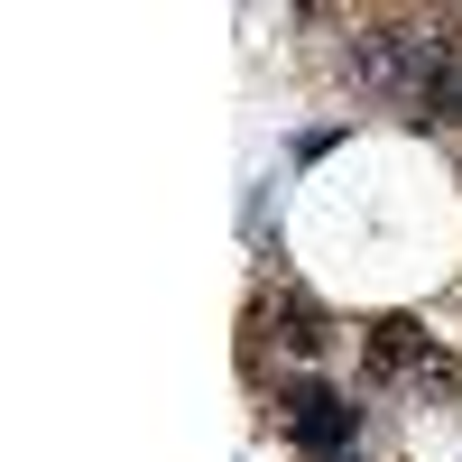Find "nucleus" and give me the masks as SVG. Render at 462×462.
Here are the masks:
<instances>
[{"label":"nucleus","instance_id":"nucleus-3","mask_svg":"<svg viewBox=\"0 0 462 462\" xmlns=\"http://www.w3.org/2000/svg\"><path fill=\"white\" fill-rule=\"evenodd\" d=\"M426 361H435V342H426L416 315H379V324L361 333V379H370V389H398V379L416 389V370H426Z\"/></svg>","mask_w":462,"mask_h":462},{"label":"nucleus","instance_id":"nucleus-1","mask_svg":"<svg viewBox=\"0 0 462 462\" xmlns=\"http://www.w3.org/2000/svg\"><path fill=\"white\" fill-rule=\"evenodd\" d=\"M352 84L416 111L444 74L462 65V10H389V19H352Z\"/></svg>","mask_w":462,"mask_h":462},{"label":"nucleus","instance_id":"nucleus-4","mask_svg":"<svg viewBox=\"0 0 462 462\" xmlns=\"http://www.w3.org/2000/svg\"><path fill=\"white\" fill-rule=\"evenodd\" d=\"M268 324H278V352H287V361H305V370L333 352V315H324L305 287H287V278H278V296H268Z\"/></svg>","mask_w":462,"mask_h":462},{"label":"nucleus","instance_id":"nucleus-2","mask_svg":"<svg viewBox=\"0 0 462 462\" xmlns=\"http://www.w3.org/2000/svg\"><path fill=\"white\" fill-rule=\"evenodd\" d=\"M278 426L305 462H352L361 453V407L324 379H278Z\"/></svg>","mask_w":462,"mask_h":462}]
</instances>
